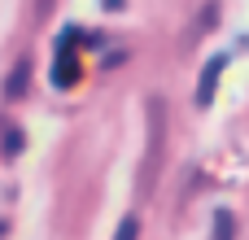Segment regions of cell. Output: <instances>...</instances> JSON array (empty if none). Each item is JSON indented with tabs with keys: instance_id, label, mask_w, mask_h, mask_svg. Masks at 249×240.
Here are the masks:
<instances>
[{
	"instance_id": "6da1fadb",
	"label": "cell",
	"mask_w": 249,
	"mask_h": 240,
	"mask_svg": "<svg viewBox=\"0 0 249 240\" xmlns=\"http://www.w3.org/2000/svg\"><path fill=\"white\" fill-rule=\"evenodd\" d=\"M223 70H228V57H223V52H214V57L201 66V79H197V105H201V109L214 101V92H219V74H223Z\"/></svg>"
},
{
	"instance_id": "7a4b0ae2",
	"label": "cell",
	"mask_w": 249,
	"mask_h": 240,
	"mask_svg": "<svg viewBox=\"0 0 249 240\" xmlns=\"http://www.w3.org/2000/svg\"><path fill=\"white\" fill-rule=\"evenodd\" d=\"M79 83V57L74 48H57V61H53V87H74Z\"/></svg>"
},
{
	"instance_id": "3957f363",
	"label": "cell",
	"mask_w": 249,
	"mask_h": 240,
	"mask_svg": "<svg viewBox=\"0 0 249 240\" xmlns=\"http://www.w3.org/2000/svg\"><path fill=\"white\" fill-rule=\"evenodd\" d=\"M26 79H31V61L22 57V61L13 66V74H9V83H4V96H9V101H18V96L26 92Z\"/></svg>"
},
{
	"instance_id": "277c9868",
	"label": "cell",
	"mask_w": 249,
	"mask_h": 240,
	"mask_svg": "<svg viewBox=\"0 0 249 240\" xmlns=\"http://www.w3.org/2000/svg\"><path fill=\"white\" fill-rule=\"evenodd\" d=\"M210 240H236V214L232 210H214V232Z\"/></svg>"
},
{
	"instance_id": "5b68a950",
	"label": "cell",
	"mask_w": 249,
	"mask_h": 240,
	"mask_svg": "<svg viewBox=\"0 0 249 240\" xmlns=\"http://www.w3.org/2000/svg\"><path fill=\"white\" fill-rule=\"evenodd\" d=\"M22 149H26V136H22L18 127H9V131H4V157L13 162V157H18Z\"/></svg>"
},
{
	"instance_id": "8992f818",
	"label": "cell",
	"mask_w": 249,
	"mask_h": 240,
	"mask_svg": "<svg viewBox=\"0 0 249 240\" xmlns=\"http://www.w3.org/2000/svg\"><path fill=\"white\" fill-rule=\"evenodd\" d=\"M136 236H140V223H136V219H123L118 232H114V240H136Z\"/></svg>"
},
{
	"instance_id": "52a82bcc",
	"label": "cell",
	"mask_w": 249,
	"mask_h": 240,
	"mask_svg": "<svg viewBox=\"0 0 249 240\" xmlns=\"http://www.w3.org/2000/svg\"><path fill=\"white\" fill-rule=\"evenodd\" d=\"M105 9H123V0H105Z\"/></svg>"
},
{
	"instance_id": "ba28073f",
	"label": "cell",
	"mask_w": 249,
	"mask_h": 240,
	"mask_svg": "<svg viewBox=\"0 0 249 240\" xmlns=\"http://www.w3.org/2000/svg\"><path fill=\"white\" fill-rule=\"evenodd\" d=\"M0 236H4V223H0Z\"/></svg>"
}]
</instances>
